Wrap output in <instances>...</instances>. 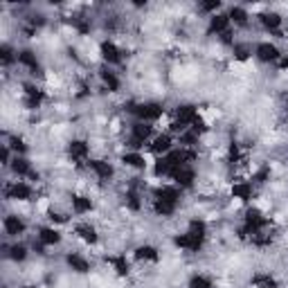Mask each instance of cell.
I'll return each mask as SVG.
<instances>
[{
	"mask_svg": "<svg viewBox=\"0 0 288 288\" xmlns=\"http://www.w3.org/2000/svg\"><path fill=\"white\" fill-rule=\"evenodd\" d=\"M135 117H138V122H156V120H160V117L164 115V108H162V104H158V102H144V104H138L135 106Z\"/></svg>",
	"mask_w": 288,
	"mask_h": 288,
	"instance_id": "1",
	"label": "cell"
},
{
	"mask_svg": "<svg viewBox=\"0 0 288 288\" xmlns=\"http://www.w3.org/2000/svg\"><path fill=\"white\" fill-rule=\"evenodd\" d=\"M151 133H153V126H151L149 122H135V124L131 126V140H128V146H131V149H140V146L151 138Z\"/></svg>",
	"mask_w": 288,
	"mask_h": 288,
	"instance_id": "2",
	"label": "cell"
},
{
	"mask_svg": "<svg viewBox=\"0 0 288 288\" xmlns=\"http://www.w3.org/2000/svg\"><path fill=\"white\" fill-rule=\"evenodd\" d=\"M255 56L259 59L263 63H273V61H279V48L275 43H270V41H263L255 48Z\"/></svg>",
	"mask_w": 288,
	"mask_h": 288,
	"instance_id": "3",
	"label": "cell"
},
{
	"mask_svg": "<svg viewBox=\"0 0 288 288\" xmlns=\"http://www.w3.org/2000/svg\"><path fill=\"white\" fill-rule=\"evenodd\" d=\"M171 178H174V183L178 187H191L194 180H196V171H194L189 164H185V167H176L174 169Z\"/></svg>",
	"mask_w": 288,
	"mask_h": 288,
	"instance_id": "4",
	"label": "cell"
},
{
	"mask_svg": "<svg viewBox=\"0 0 288 288\" xmlns=\"http://www.w3.org/2000/svg\"><path fill=\"white\" fill-rule=\"evenodd\" d=\"M5 196L11 198V201H29V198H32V187L18 180V183L5 187Z\"/></svg>",
	"mask_w": 288,
	"mask_h": 288,
	"instance_id": "5",
	"label": "cell"
},
{
	"mask_svg": "<svg viewBox=\"0 0 288 288\" xmlns=\"http://www.w3.org/2000/svg\"><path fill=\"white\" fill-rule=\"evenodd\" d=\"M196 117H198V110H196V106H191V104H183L176 108V122L183 124L185 128H189Z\"/></svg>",
	"mask_w": 288,
	"mask_h": 288,
	"instance_id": "6",
	"label": "cell"
},
{
	"mask_svg": "<svg viewBox=\"0 0 288 288\" xmlns=\"http://www.w3.org/2000/svg\"><path fill=\"white\" fill-rule=\"evenodd\" d=\"M203 243L205 241H201V239H194L191 234H176L174 237V245L176 248H180V250H189V252H198L203 248Z\"/></svg>",
	"mask_w": 288,
	"mask_h": 288,
	"instance_id": "7",
	"label": "cell"
},
{
	"mask_svg": "<svg viewBox=\"0 0 288 288\" xmlns=\"http://www.w3.org/2000/svg\"><path fill=\"white\" fill-rule=\"evenodd\" d=\"M99 54H102V59L106 63H110V66H115V63L122 61V52L113 41H104V43L99 45Z\"/></svg>",
	"mask_w": 288,
	"mask_h": 288,
	"instance_id": "8",
	"label": "cell"
},
{
	"mask_svg": "<svg viewBox=\"0 0 288 288\" xmlns=\"http://www.w3.org/2000/svg\"><path fill=\"white\" fill-rule=\"evenodd\" d=\"M23 88H25V106H27L29 110H36L39 106H41V102H43L45 92L41 90V88H36L34 84H25Z\"/></svg>",
	"mask_w": 288,
	"mask_h": 288,
	"instance_id": "9",
	"label": "cell"
},
{
	"mask_svg": "<svg viewBox=\"0 0 288 288\" xmlns=\"http://www.w3.org/2000/svg\"><path fill=\"white\" fill-rule=\"evenodd\" d=\"M3 227H5V234L7 237H18V234L25 232V221L21 219V216H16V214H9V216H5V223H3Z\"/></svg>",
	"mask_w": 288,
	"mask_h": 288,
	"instance_id": "10",
	"label": "cell"
},
{
	"mask_svg": "<svg viewBox=\"0 0 288 288\" xmlns=\"http://www.w3.org/2000/svg\"><path fill=\"white\" fill-rule=\"evenodd\" d=\"M151 151H153V153H164L167 156L169 151H174V138L169 133H160V135H156L153 138V142H151Z\"/></svg>",
	"mask_w": 288,
	"mask_h": 288,
	"instance_id": "11",
	"label": "cell"
},
{
	"mask_svg": "<svg viewBox=\"0 0 288 288\" xmlns=\"http://www.w3.org/2000/svg\"><path fill=\"white\" fill-rule=\"evenodd\" d=\"M88 167L95 171V176L99 180H110V178H113V174H115L113 164L106 162V160H90V162H88Z\"/></svg>",
	"mask_w": 288,
	"mask_h": 288,
	"instance_id": "12",
	"label": "cell"
},
{
	"mask_svg": "<svg viewBox=\"0 0 288 288\" xmlns=\"http://www.w3.org/2000/svg\"><path fill=\"white\" fill-rule=\"evenodd\" d=\"M68 153L72 160H86L88 153H90V144H88L86 140H72V142L68 144Z\"/></svg>",
	"mask_w": 288,
	"mask_h": 288,
	"instance_id": "13",
	"label": "cell"
},
{
	"mask_svg": "<svg viewBox=\"0 0 288 288\" xmlns=\"http://www.w3.org/2000/svg\"><path fill=\"white\" fill-rule=\"evenodd\" d=\"M74 234H77V237L84 241V243H88V245H95L97 241H99L97 230L92 225H88V223H81V225L74 227Z\"/></svg>",
	"mask_w": 288,
	"mask_h": 288,
	"instance_id": "14",
	"label": "cell"
},
{
	"mask_svg": "<svg viewBox=\"0 0 288 288\" xmlns=\"http://www.w3.org/2000/svg\"><path fill=\"white\" fill-rule=\"evenodd\" d=\"M16 59H18V63L21 66H25L29 72H41V68H39V61H36V54H34L32 50H21V52H16Z\"/></svg>",
	"mask_w": 288,
	"mask_h": 288,
	"instance_id": "15",
	"label": "cell"
},
{
	"mask_svg": "<svg viewBox=\"0 0 288 288\" xmlns=\"http://www.w3.org/2000/svg\"><path fill=\"white\" fill-rule=\"evenodd\" d=\"M61 232L56 230V227H41L39 230V241L41 245H56L61 243Z\"/></svg>",
	"mask_w": 288,
	"mask_h": 288,
	"instance_id": "16",
	"label": "cell"
},
{
	"mask_svg": "<svg viewBox=\"0 0 288 288\" xmlns=\"http://www.w3.org/2000/svg\"><path fill=\"white\" fill-rule=\"evenodd\" d=\"M227 27H230V16L227 14H214L209 18V32L212 34H223V32H227Z\"/></svg>",
	"mask_w": 288,
	"mask_h": 288,
	"instance_id": "17",
	"label": "cell"
},
{
	"mask_svg": "<svg viewBox=\"0 0 288 288\" xmlns=\"http://www.w3.org/2000/svg\"><path fill=\"white\" fill-rule=\"evenodd\" d=\"M259 21L268 32H277V29L281 27V16L277 14V11H263V14L259 16Z\"/></svg>",
	"mask_w": 288,
	"mask_h": 288,
	"instance_id": "18",
	"label": "cell"
},
{
	"mask_svg": "<svg viewBox=\"0 0 288 288\" xmlns=\"http://www.w3.org/2000/svg\"><path fill=\"white\" fill-rule=\"evenodd\" d=\"M68 266L74 270V273H79V275H86V273H90V261L84 259L81 255H68Z\"/></svg>",
	"mask_w": 288,
	"mask_h": 288,
	"instance_id": "19",
	"label": "cell"
},
{
	"mask_svg": "<svg viewBox=\"0 0 288 288\" xmlns=\"http://www.w3.org/2000/svg\"><path fill=\"white\" fill-rule=\"evenodd\" d=\"M178 198H180V194H178L176 187H160V189H156V201H164V203L178 205Z\"/></svg>",
	"mask_w": 288,
	"mask_h": 288,
	"instance_id": "20",
	"label": "cell"
},
{
	"mask_svg": "<svg viewBox=\"0 0 288 288\" xmlns=\"http://www.w3.org/2000/svg\"><path fill=\"white\" fill-rule=\"evenodd\" d=\"M122 162H124L126 167H133V169H144L146 167V160L140 151H128V153H124L122 156Z\"/></svg>",
	"mask_w": 288,
	"mask_h": 288,
	"instance_id": "21",
	"label": "cell"
},
{
	"mask_svg": "<svg viewBox=\"0 0 288 288\" xmlns=\"http://www.w3.org/2000/svg\"><path fill=\"white\" fill-rule=\"evenodd\" d=\"M252 194H255L252 191V183H243V180H241V183L232 185V196L239 198V201H250Z\"/></svg>",
	"mask_w": 288,
	"mask_h": 288,
	"instance_id": "22",
	"label": "cell"
},
{
	"mask_svg": "<svg viewBox=\"0 0 288 288\" xmlns=\"http://www.w3.org/2000/svg\"><path fill=\"white\" fill-rule=\"evenodd\" d=\"M11 171H14L16 176H29L32 174V167H29V160L25 156H16L14 160H11Z\"/></svg>",
	"mask_w": 288,
	"mask_h": 288,
	"instance_id": "23",
	"label": "cell"
},
{
	"mask_svg": "<svg viewBox=\"0 0 288 288\" xmlns=\"http://www.w3.org/2000/svg\"><path fill=\"white\" fill-rule=\"evenodd\" d=\"M171 171H174V164L167 160V156L160 158V160H156L153 164V174H156V178H171Z\"/></svg>",
	"mask_w": 288,
	"mask_h": 288,
	"instance_id": "24",
	"label": "cell"
},
{
	"mask_svg": "<svg viewBox=\"0 0 288 288\" xmlns=\"http://www.w3.org/2000/svg\"><path fill=\"white\" fill-rule=\"evenodd\" d=\"M158 250L153 245H140L138 250H135V259L138 261H158Z\"/></svg>",
	"mask_w": 288,
	"mask_h": 288,
	"instance_id": "25",
	"label": "cell"
},
{
	"mask_svg": "<svg viewBox=\"0 0 288 288\" xmlns=\"http://www.w3.org/2000/svg\"><path fill=\"white\" fill-rule=\"evenodd\" d=\"M187 234H191L194 239L205 241V237H207V225H205V221H201V219L189 221V230H187Z\"/></svg>",
	"mask_w": 288,
	"mask_h": 288,
	"instance_id": "26",
	"label": "cell"
},
{
	"mask_svg": "<svg viewBox=\"0 0 288 288\" xmlns=\"http://www.w3.org/2000/svg\"><path fill=\"white\" fill-rule=\"evenodd\" d=\"M72 209L77 214H88L92 209V201L88 196H72Z\"/></svg>",
	"mask_w": 288,
	"mask_h": 288,
	"instance_id": "27",
	"label": "cell"
},
{
	"mask_svg": "<svg viewBox=\"0 0 288 288\" xmlns=\"http://www.w3.org/2000/svg\"><path fill=\"white\" fill-rule=\"evenodd\" d=\"M110 263H113L115 273L120 275V277H126V275L131 273V263L126 261V257H124V255H120V257H113V259H110Z\"/></svg>",
	"mask_w": 288,
	"mask_h": 288,
	"instance_id": "28",
	"label": "cell"
},
{
	"mask_svg": "<svg viewBox=\"0 0 288 288\" xmlns=\"http://www.w3.org/2000/svg\"><path fill=\"white\" fill-rule=\"evenodd\" d=\"M99 77H102V81L106 84V88H108L110 92L120 90V79L115 77V72H110V70H102V72H99Z\"/></svg>",
	"mask_w": 288,
	"mask_h": 288,
	"instance_id": "29",
	"label": "cell"
},
{
	"mask_svg": "<svg viewBox=\"0 0 288 288\" xmlns=\"http://www.w3.org/2000/svg\"><path fill=\"white\" fill-rule=\"evenodd\" d=\"M7 255L11 261H25L27 259V248L23 243H14L7 248Z\"/></svg>",
	"mask_w": 288,
	"mask_h": 288,
	"instance_id": "30",
	"label": "cell"
},
{
	"mask_svg": "<svg viewBox=\"0 0 288 288\" xmlns=\"http://www.w3.org/2000/svg\"><path fill=\"white\" fill-rule=\"evenodd\" d=\"M232 52H234V59H237V61H248L252 56V48L248 43H237L232 48Z\"/></svg>",
	"mask_w": 288,
	"mask_h": 288,
	"instance_id": "31",
	"label": "cell"
},
{
	"mask_svg": "<svg viewBox=\"0 0 288 288\" xmlns=\"http://www.w3.org/2000/svg\"><path fill=\"white\" fill-rule=\"evenodd\" d=\"M176 207L178 205H174V203H164V201H153V209H156V214L158 216H171Z\"/></svg>",
	"mask_w": 288,
	"mask_h": 288,
	"instance_id": "32",
	"label": "cell"
},
{
	"mask_svg": "<svg viewBox=\"0 0 288 288\" xmlns=\"http://www.w3.org/2000/svg\"><path fill=\"white\" fill-rule=\"evenodd\" d=\"M227 16H230V21H234L237 25H245V23H248V18H250V14H248V11H245L243 7H232Z\"/></svg>",
	"mask_w": 288,
	"mask_h": 288,
	"instance_id": "33",
	"label": "cell"
},
{
	"mask_svg": "<svg viewBox=\"0 0 288 288\" xmlns=\"http://www.w3.org/2000/svg\"><path fill=\"white\" fill-rule=\"evenodd\" d=\"M187 288H212V279L205 277V275H194Z\"/></svg>",
	"mask_w": 288,
	"mask_h": 288,
	"instance_id": "34",
	"label": "cell"
},
{
	"mask_svg": "<svg viewBox=\"0 0 288 288\" xmlns=\"http://www.w3.org/2000/svg\"><path fill=\"white\" fill-rule=\"evenodd\" d=\"M198 138H201V135H196L191 128H187L185 133H180V144L183 146H194V144H198Z\"/></svg>",
	"mask_w": 288,
	"mask_h": 288,
	"instance_id": "35",
	"label": "cell"
},
{
	"mask_svg": "<svg viewBox=\"0 0 288 288\" xmlns=\"http://www.w3.org/2000/svg\"><path fill=\"white\" fill-rule=\"evenodd\" d=\"M0 59H3V66H9V63L18 61V59L14 56V50H11L9 45H3V48H0Z\"/></svg>",
	"mask_w": 288,
	"mask_h": 288,
	"instance_id": "36",
	"label": "cell"
},
{
	"mask_svg": "<svg viewBox=\"0 0 288 288\" xmlns=\"http://www.w3.org/2000/svg\"><path fill=\"white\" fill-rule=\"evenodd\" d=\"M9 149H14L16 156H23L27 151V146H25V142H23L21 138H16V135H14V138H9Z\"/></svg>",
	"mask_w": 288,
	"mask_h": 288,
	"instance_id": "37",
	"label": "cell"
},
{
	"mask_svg": "<svg viewBox=\"0 0 288 288\" xmlns=\"http://www.w3.org/2000/svg\"><path fill=\"white\" fill-rule=\"evenodd\" d=\"M126 205H128L131 209H140V205H142V203H140V196H138V194H135V191H128V194H126Z\"/></svg>",
	"mask_w": 288,
	"mask_h": 288,
	"instance_id": "38",
	"label": "cell"
},
{
	"mask_svg": "<svg viewBox=\"0 0 288 288\" xmlns=\"http://www.w3.org/2000/svg\"><path fill=\"white\" fill-rule=\"evenodd\" d=\"M189 128H191V131L196 133V135H203L205 131H207V124H205V122L201 120V117H196V120H194V124H191Z\"/></svg>",
	"mask_w": 288,
	"mask_h": 288,
	"instance_id": "39",
	"label": "cell"
},
{
	"mask_svg": "<svg viewBox=\"0 0 288 288\" xmlns=\"http://www.w3.org/2000/svg\"><path fill=\"white\" fill-rule=\"evenodd\" d=\"M268 178H270V169H268V167L259 169V171H257L255 176H252V180H255V183H266Z\"/></svg>",
	"mask_w": 288,
	"mask_h": 288,
	"instance_id": "40",
	"label": "cell"
},
{
	"mask_svg": "<svg viewBox=\"0 0 288 288\" xmlns=\"http://www.w3.org/2000/svg\"><path fill=\"white\" fill-rule=\"evenodd\" d=\"M219 7H221L219 0H209V3H203V11H212V16L219 11Z\"/></svg>",
	"mask_w": 288,
	"mask_h": 288,
	"instance_id": "41",
	"label": "cell"
},
{
	"mask_svg": "<svg viewBox=\"0 0 288 288\" xmlns=\"http://www.w3.org/2000/svg\"><path fill=\"white\" fill-rule=\"evenodd\" d=\"M48 219H50L52 223H66V216L59 214V212H54V209H50V212H48Z\"/></svg>",
	"mask_w": 288,
	"mask_h": 288,
	"instance_id": "42",
	"label": "cell"
},
{
	"mask_svg": "<svg viewBox=\"0 0 288 288\" xmlns=\"http://www.w3.org/2000/svg\"><path fill=\"white\" fill-rule=\"evenodd\" d=\"M239 158H241V153H239V144H237V142H232V144H230V160H232V162H237Z\"/></svg>",
	"mask_w": 288,
	"mask_h": 288,
	"instance_id": "43",
	"label": "cell"
},
{
	"mask_svg": "<svg viewBox=\"0 0 288 288\" xmlns=\"http://www.w3.org/2000/svg\"><path fill=\"white\" fill-rule=\"evenodd\" d=\"M0 160H3V164H11V162H9V144H3V151H0Z\"/></svg>",
	"mask_w": 288,
	"mask_h": 288,
	"instance_id": "44",
	"label": "cell"
},
{
	"mask_svg": "<svg viewBox=\"0 0 288 288\" xmlns=\"http://www.w3.org/2000/svg\"><path fill=\"white\" fill-rule=\"evenodd\" d=\"M29 23H32V27H41L45 23V18L43 16H32V18H29Z\"/></svg>",
	"mask_w": 288,
	"mask_h": 288,
	"instance_id": "45",
	"label": "cell"
},
{
	"mask_svg": "<svg viewBox=\"0 0 288 288\" xmlns=\"http://www.w3.org/2000/svg\"><path fill=\"white\" fill-rule=\"evenodd\" d=\"M221 39H223V43H232V32H230V29H227V32H223Z\"/></svg>",
	"mask_w": 288,
	"mask_h": 288,
	"instance_id": "46",
	"label": "cell"
},
{
	"mask_svg": "<svg viewBox=\"0 0 288 288\" xmlns=\"http://www.w3.org/2000/svg\"><path fill=\"white\" fill-rule=\"evenodd\" d=\"M281 68H284V70L288 68V56H286V59H281Z\"/></svg>",
	"mask_w": 288,
	"mask_h": 288,
	"instance_id": "47",
	"label": "cell"
},
{
	"mask_svg": "<svg viewBox=\"0 0 288 288\" xmlns=\"http://www.w3.org/2000/svg\"><path fill=\"white\" fill-rule=\"evenodd\" d=\"M23 288H39V286H34V284H27V286H23Z\"/></svg>",
	"mask_w": 288,
	"mask_h": 288,
	"instance_id": "48",
	"label": "cell"
},
{
	"mask_svg": "<svg viewBox=\"0 0 288 288\" xmlns=\"http://www.w3.org/2000/svg\"><path fill=\"white\" fill-rule=\"evenodd\" d=\"M257 288H273V286H257Z\"/></svg>",
	"mask_w": 288,
	"mask_h": 288,
	"instance_id": "49",
	"label": "cell"
}]
</instances>
